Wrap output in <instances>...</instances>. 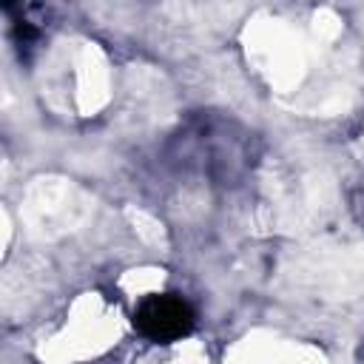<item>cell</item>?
Returning a JSON list of instances; mask_svg holds the SVG:
<instances>
[{
  "label": "cell",
  "instance_id": "cell-1",
  "mask_svg": "<svg viewBox=\"0 0 364 364\" xmlns=\"http://www.w3.org/2000/svg\"><path fill=\"white\" fill-rule=\"evenodd\" d=\"M134 324L145 338H151L156 344H168L193 330V310L185 299L171 296V293L148 296L136 307Z\"/></svg>",
  "mask_w": 364,
  "mask_h": 364
}]
</instances>
